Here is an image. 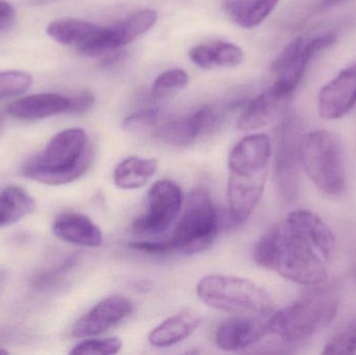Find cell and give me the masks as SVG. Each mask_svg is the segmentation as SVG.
Segmentation results:
<instances>
[{
	"label": "cell",
	"mask_w": 356,
	"mask_h": 355,
	"mask_svg": "<svg viewBox=\"0 0 356 355\" xmlns=\"http://www.w3.org/2000/svg\"><path fill=\"white\" fill-rule=\"evenodd\" d=\"M271 154V141L264 133L244 138L230 151L228 206L234 224L245 222L259 204L267 181Z\"/></svg>",
	"instance_id": "obj_1"
},
{
	"label": "cell",
	"mask_w": 356,
	"mask_h": 355,
	"mask_svg": "<svg viewBox=\"0 0 356 355\" xmlns=\"http://www.w3.org/2000/svg\"><path fill=\"white\" fill-rule=\"evenodd\" d=\"M253 260L261 268L303 286H318L327 269L315 248L286 224L264 233L253 248Z\"/></svg>",
	"instance_id": "obj_2"
},
{
	"label": "cell",
	"mask_w": 356,
	"mask_h": 355,
	"mask_svg": "<svg viewBox=\"0 0 356 355\" xmlns=\"http://www.w3.org/2000/svg\"><path fill=\"white\" fill-rule=\"evenodd\" d=\"M94 156L93 146L83 129H65L50 140L43 152L24 165L23 174L45 185H65L83 176Z\"/></svg>",
	"instance_id": "obj_3"
},
{
	"label": "cell",
	"mask_w": 356,
	"mask_h": 355,
	"mask_svg": "<svg viewBox=\"0 0 356 355\" xmlns=\"http://www.w3.org/2000/svg\"><path fill=\"white\" fill-rule=\"evenodd\" d=\"M339 306L340 295L336 288H317L272 315L270 333L288 343L305 341L330 324Z\"/></svg>",
	"instance_id": "obj_4"
},
{
	"label": "cell",
	"mask_w": 356,
	"mask_h": 355,
	"mask_svg": "<svg viewBox=\"0 0 356 355\" xmlns=\"http://www.w3.org/2000/svg\"><path fill=\"white\" fill-rule=\"evenodd\" d=\"M299 160L314 185L326 195H343L347 188L346 165L340 142L327 131L305 133Z\"/></svg>",
	"instance_id": "obj_5"
},
{
	"label": "cell",
	"mask_w": 356,
	"mask_h": 355,
	"mask_svg": "<svg viewBox=\"0 0 356 355\" xmlns=\"http://www.w3.org/2000/svg\"><path fill=\"white\" fill-rule=\"evenodd\" d=\"M219 223L217 208L209 192L197 188L188 196L172 236L165 240L168 254L193 256L209 249L219 233Z\"/></svg>",
	"instance_id": "obj_6"
},
{
	"label": "cell",
	"mask_w": 356,
	"mask_h": 355,
	"mask_svg": "<svg viewBox=\"0 0 356 355\" xmlns=\"http://www.w3.org/2000/svg\"><path fill=\"white\" fill-rule=\"evenodd\" d=\"M196 292L203 304L230 314L267 316L273 308L271 296L242 277L207 275L197 283Z\"/></svg>",
	"instance_id": "obj_7"
},
{
	"label": "cell",
	"mask_w": 356,
	"mask_h": 355,
	"mask_svg": "<svg viewBox=\"0 0 356 355\" xmlns=\"http://www.w3.org/2000/svg\"><path fill=\"white\" fill-rule=\"evenodd\" d=\"M337 41L336 33H325L313 39L296 38L273 63L272 70L276 81L270 92L280 100H286L296 90L312 58Z\"/></svg>",
	"instance_id": "obj_8"
},
{
	"label": "cell",
	"mask_w": 356,
	"mask_h": 355,
	"mask_svg": "<svg viewBox=\"0 0 356 355\" xmlns=\"http://www.w3.org/2000/svg\"><path fill=\"white\" fill-rule=\"evenodd\" d=\"M301 137L300 124L295 119H286L276 131L274 172L278 193L286 202L294 201L298 196Z\"/></svg>",
	"instance_id": "obj_9"
},
{
	"label": "cell",
	"mask_w": 356,
	"mask_h": 355,
	"mask_svg": "<svg viewBox=\"0 0 356 355\" xmlns=\"http://www.w3.org/2000/svg\"><path fill=\"white\" fill-rule=\"evenodd\" d=\"M182 204L179 185L169 179L156 181L148 192L145 212L134 221V231L148 236L165 233L177 220Z\"/></svg>",
	"instance_id": "obj_10"
},
{
	"label": "cell",
	"mask_w": 356,
	"mask_h": 355,
	"mask_svg": "<svg viewBox=\"0 0 356 355\" xmlns=\"http://www.w3.org/2000/svg\"><path fill=\"white\" fill-rule=\"evenodd\" d=\"M133 310V304L124 296L106 298L77 321L73 329V336L75 338H91L102 335L127 318Z\"/></svg>",
	"instance_id": "obj_11"
},
{
	"label": "cell",
	"mask_w": 356,
	"mask_h": 355,
	"mask_svg": "<svg viewBox=\"0 0 356 355\" xmlns=\"http://www.w3.org/2000/svg\"><path fill=\"white\" fill-rule=\"evenodd\" d=\"M356 104V64L341 71L319 93L318 110L327 120L342 118Z\"/></svg>",
	"instance_id": "obj_12"
},
{
	"label": "cell",
	"mask_w": 356,
	"mask_h": 355,
	"mask_svg": "<svg viewBox=\"0 0 356 355\" xmlns=\"http://www.w3.org/2000/svg\"><path fill=\"white\" fill-rule=\"evenodd\" d=\"M269 319L252 315L232 317L224 321L216 331V343L225 352H236L246 349L263 339L269 331Z\"/></svg>",
	"instance_id": "obj_13"
},
{
	"label": "cell",
	"mask_w": 356,
	"mask_h": 355,
	"mask_svg": "<svg viewBox=\"0 0 356 355\" xmlns=\"http://www.w3.org/2000/svg\"><path fill=\"white\" fill-rule=\"evenodd\" d=\"M284 224L309 242L322 258L330 262L336 254V238L332 229L315 213L297 210L289 214Z\"/></svg>",
	"instance_id": "obj_14"
},
{
	"label": "cell",
	"mask_w": 356,
	"mask_h": 355,
	"mask_svg": "<svg viewBox=\"0 0 356 355\" xmlns=\"http://www.w3.org/2000/svg\"><path fill=\"white\" fill-rule=\"evenodd\" d=\"M52 231L58 239L83 247H99L104 240L102 229L79 213H63L56 217Z\"/></svg>",
	"instance_id": "obj_15"
},
{
	"label": "cell",
	"mask_w": 356,
	"mask_h": 355,
	"mask_svg": "<svg viewBox=\"0 0 356 355\" xmlns=\"http://www.w3.org/2000/svg\"><path fill=\"white\" fill-rule=\"evenodd\" d=\"M70 98L58 94L42 93L29 95L12 102L8 112L22 120H39L60 113H68Z\"/></svg>",
	"instance_id": "obj_16"
},
{
	"label": "cell",
	"mask_w": 356,
	"mask_h": 355,
	"mask_svg": "<svg viewBox=\"0 0 356 355\" xmlns=\"http://www.w3.org/2000/svg\"><path fill=\"white\" fill-rule=\"evenodd\" d=\"M201 317L192 311H184L161 323L148 336L154 347L166 348L188 339L200 327Z\"/></svg>",
	"instance_id": "obj_17"
},
{
	"label": "cell",
	"mask_w": 356,
	"mask_h": 355,
	"mask_svg": "<svg viewBox=\"0 0 356 355\" xmlns=\"http://www.w3.org/2000/svg\"><path fill=\"white\" fill-rule=\"evenodd\" d=\"M102 29L99 25L87 21L58 19L48 24L47 33L54 41L74 47L81 54L95 40Z\"/></svg>",
	"instance_id": "obj_18"
},
{
	"label": "cell",
	"mask_w": 356,
	"mask_h": 355,
	"mask_svg": "<svg viewBox=\"0 0 356 355\" xmlns=\"http://www.w3.org/2000/svg\"><path fill=\"white\" fill-rule=\"evenodd\" d=\"M158 13L154 10H138L123 21L106 27V40L112 52L135 41L138 37L147 33L158 21Z\"/></svg>",
	"instance_id": "obj_19"
},
{
	"label": "cell",
	"mask_w": 356,
	"mask_h": 355,
	"mask_svg": "<svg viewBox=\"0 0 356 355\" xmlns=\"http://www.w3.org/2000/svg\"><path fill=\"white\" fill-rule=\"evenodd\" d=\"M191 60L203 69L236 67L242 64L244 54L236 44L225 41L199 44L188 51Z\"/></svg>",
	"instance_id": "obj_20"
},
{
	"label": "cell",
	"mask_w": 356,
	"mask_h": 355,
	"mask_svg": "<svg viewBox=\"0 0 356 355\" xmlns=\"http://www.w3.org/2000/svg\"><path fill=\"white\" fill-rule=\"evenodd\" d=\"M156 135L167 145L173 147H188L198 138L203 137L202 108L188 116L175 119L163 124Z\"/></svg>",
	"instance_id": "obj_21"
},
{
	"label": "cell",
	"mask_w": 356,
	"mask_h": 355,
	"mask_svg": "<svg viewBox=\"0 0 356 355\" xmlns=\"http://www.w3.org/2000/svg\"><path fill=\"white\" fill-rule=\"evenodd\" d=\"M159 162L156 158H127L115 169V185L122 190H137L144 187L156 174Z\"/></svg>",
	"instance_id": "obj_22"
},
{
	"label": "cell",
	"mask_w": 356,
	"mask_h": 355,
	"mask_svg": "<svg viewBox=\"0 0 356 355\" xmlns=\"http://www.w3.org/2000/svg\"><path fill=\"white\" fill-rule=\"evenodd\" d=\"M280 0H227L225 12L243 28L259 26L275 10Z\"/></svg>",
	"instance_id": "obj_23"
},
{
	"label": "cell",
	"mask_w": 356,
	"mask_h": 355,
	"mask_svg": "<svg viewBox=\"0 0 356 355\" xmlns=\"http://www.w3.org/2000/svg\"><path fill=\"white\" fill-rule=\"evenodd\" d=\"M284 100L276 98L271 92L257 96L245 106L238 121V129L249 131L261 129L271 122L280 112Z\"/></svg>",
	"instance_id": "obj_24"
},
{
	"label": "cell",
	"mask_w": 356,
	"mask_h": 355,
	"mask_svg": "<svg viewBox=\"0 0 356 355\" xmlns=\"http://www.w3.org/2000/svg\"><path fill=\"white\" fill-rule=\"evenodd\" d=\"M33 198L18 185H10L0 192V229L10 226L35 210Z\"/></svg>",
	"instance_id": "obj_25"
},
{
	"label": "cell",
	"mask_w": 356,
	"mask_h": 355,
	"mask_svg": "<svg viewBox=\"0 0 356 355\" xmlns=\"http://www.w3.org/2000/svg\"><path fill=\"white\" fill-rule=\"evenodd\" d=\"M356 352V317L343 325L338 333L324 346L322 354H353Z\"/></svg>",
	"instance_id": "obj_26"
},
{
	"label": "cell",
	"mask_w": 356,
	"mask_h": 355,
	"mask_svg": "<svg viewBox=\"0 0 356 355\" xmlns=\"http://www.w3.org/2000/svg\"><path fill=\"white\" fill-rule=\"evenodd\" d=\"M33 85L31 75L22 71L0 72V100L21 95Z\"/></svg>",
	"instance_id": "obj_27"
},
{
	"label": "cell",
	"mask_w": 356,
	"mask_h": 355,
	"mask_svg": "<svg viewBox=\"0 0 356 355\" xmlns=\"http://www.w3.org/2000/svg\"><path fill=\"white\" fill-rule=\"evenodd\" d=\"M188 83V75L182 69H171L161 73L154 83L152 94L163 97L178 90L184 89Z\"/></svg>",
	"instance_id": "obj_28"
},
{
	"label": "cell",
	"mask_w": 356,
	"mask_h": 355,
	"mask_svg": "<svg viewBox=\"0 0 356 355\" xmlns=\"http://www.w3.org/2000/svg\"><path fill=\"white\" fill-rule=\"evenodd\" d=\"M122 341L118 338L102 340H86L77 344L70 352L75 355L116 354L122 348Z\"/></svg>",
	"instance_id": "obj_29"
},
{
	"label": "cell",
	"mask_w": 356,
	"mask_h": 355,
	"mask_svg": "<svg viewBox=\"0 0 356 355\" xmlns=\"http://www.w3.org/2000/svg\"><path fill=\"white\" fill-rule=\"evenodd\" d=\"M160 110L158 108H147L134 113L123 121V129L131 133H142L149 131L158 124Z\"/></svg>",
	"instance_id": "obj_30"
},
{
	"label": "cell",
	"mask_w": 356,
	"mask_h": 355,
	"mask_svg": "<svg viewBox=\"0 0 356 355\" xmlns=\"http://www.w3.org/2000/svg\"><path fill=\"white\" fill-rule=\"evenodd\" d=\"M75 264V258H69L67 262L60 266L56 267V268L50 269V270L43 271L40 272L39 274L35 275L33 279V286L35 289H48V288L52 287L56 285L60 277L63 276L66 271H68L71 267Z\"/></svg>",
	"instance_id": "obj_31"
},
{
	"label": "cell",
	"mask_w": 356,
	"mask_h": 355,
	"mask_svg": "<svg viewBox=\"0 0 356 355\" xmlns=\"http://www.w3.org/2000/svg\"><path fill=\"white\" fill-rule=\"evenodd\" d=\"M95 97L90 91H83L70 98V106L68 113L74 115H81L87 113L93 106Z\"/></svg>",
	"instance_id": "obj_32"
},
{
	"label": "cell",
	"mask_w": 356,
	"mask_h": 355,
	"mask_svg": "<svg viewBox=\"0 0 356 355\" xmlns=\"http://www.w3.org/2000/svg\"><path fill=\"white\" fill-rule=\"evenodd\" d=\"M16 18L14 8L6 0H0V31H8Z\"/></svg>",
	"instance_id": "obj_33"
},
{
	"label": "cell",
	"mask_w": 356,
	"mask_h": 355,
	"mask_svg": "<svg viewBox=\"0 0 356 355\" xmlns=\"http://www.w3.org/2000/svg\"><path fill=\"white\" fill-rule=\"evenodd\" d=\"M343 0H323L324 6H334L336 4L340 3Z\"/></svg>",
	"instance_id": "obj_34"
},
{
	"label": "cell",
	"mask_w": 356,
	"mask_h": 355,
	"mask_svg": "<svg viewBox=\"0 0 356 355\" xmlns=\"http://www.w3.org/2000/svg\"><path fill=\"white\" fill-rule=\"evenodd\" d=\"M8 352H6V350L4 349H0V354H8Z\"/></svg>",
	"instance_id": "obj_35"
},
{
	"label": "cell",
	"mask_w": 356,
	"mask_h": 355,
	"mask_svg": "<svg viewBox=\"0 0 356 355\" xmlns=\"http://www.w3.org/2000/svg\"><path fill=\"white\" fill-rule=\"evenodd\" d=\"M2 281V274H0V283H1Z\"/></svg>",
	"instance_id": "obj_36"
},
{
	"label": "cell",
	"mask_w": 356,
	"mask_h": 355,
	"mask_svg": "<svg viewBox=\"0 0 356 355\" xmlns=\"http://www.w3.org/2000/svg\"><path fill=\"white\" fill-rule=\"evenodd\" d=\"M0 124H1V118H0Z\"/></svg>",
	"instance_id": "obj_37"
}]
</instances>
